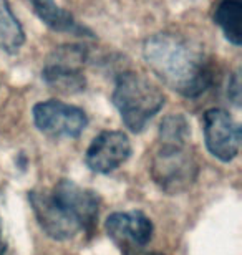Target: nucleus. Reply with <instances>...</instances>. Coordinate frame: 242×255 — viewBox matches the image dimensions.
Listing matches in <instances>:
<instances>
[{
    "label": "nucleus",
    "instance_id": "3",
    "mask_svg": "<svg viewBox=\"0 0 242 255\" xmlns=\"http://www.w3.org/2000/svg\"><path fill=\"white\" fill-rule=\"evenodd\" d=\"M111 101L123 123L133 132H141L164 106L163 91L135 71H125L116 78Z\"/></svg>",
    "mask_w": 242,
    "mask_h": 255
},
{
    "label": "nucleus",
    "instance_id": "6",
    "mask_svg": "<svg viewBox=\"0 0 242 255\" xmlns=\"http://www.w3.org/2000/svg\"><path fill=\"white\" fill-rule=\"evenodd\" d=\"M32 115L38 131L50 137H78L88 125L83 110L58 100L40 101L33 106Z\"/></svg>",
    "mask_w": 242,
    "mask_h": 255
},
{
    "label": "nucleus",
    "instance_id": "4",
    "mask_svg": "<svg viewBox=\"0 0 242 255\" xmlns=\"http://www.w3.org/2000/svg\"><path fill=\"white\" fill-rule=\"evenodd\" d=\"M199 174V162L189 142H163L151 161V176L159 189L181 194L191 187Z\"/></svg>",
    "mask_w": 242,
    "mask_h": 255
},
{
    "label": "nucleus",
    "instance_id": "13",
    "mask_svg": "<svg viewBox=\"0 0 242 255\" xmlns=\"http://www.w3.org/2000/svg\"><path fill=\"white\" fill-rule=\"evenodd\" d=\"M191 126L183 115H171L163 120L159 126V141L163 142H189Z\"/></svg>",
    "mask_w": 242,
    "mask_h": 255
},
{
    "label": "nucleus",
    "instance_id": "1",
    "mask_svg": "<svg viewBox=\"0 0 242 255\" xmlns=\"http://www.w3.org/2000/svg\"><path fill=\"white\" fill-rule=\"evenodd\" d=\"M143 58L168 88L184 98H198L214 83L213 62L183 35L163 32L146 38Z\"/></svg>",
    "mask_w": 242,
    "mask_h": 255
},
{
    "label": "nucleus",
    "instance_id": "2",
    "mask_svg": "<svg viewBox=\"0 0 242 255\" xmlns=\"http://www.w3.org/2000/svg\"><path fill=\"white\" fill-rule=\"evenodd\" d=\"M35 217L50 239L68 241L78 234L95 232L100 196L70 179H61L50 191L28 194Z\"/></svg>",
    "mask_w": 242,
    "mask_h": 255
},
{
    "label": "nucleus",
    "instance_id": "7",
    "mask_svg": "<svg viewBox=\"0 0 242 255\" xmlns=\"http://www.w3.org/2000/svg\"><path fill=\"white\" fill-rule=\"evenodd\" d=\"M203 131L206 147L219 161L229 162L239 154L241 128L226 110L211 108L206 111Z\"/></svg>",
    "mask_w": 242,
    "mask_h": 255
},
{
    "label": "nucleus",
    "instance_id": "8",
    "mask_svg": "<svg viewBox=\"0 0 242 255\" xmlns=\"http://www.w3.org/2000/svg\"><path fill=\"white\" fill-rule=\"evenodd\" d=\"M105 229L111 241L121 249L123 255L145 251L154 232L151 219L141 211L111 214L106 219Z\"/></svg>",
    "mask_w": 242,
    "mask_h": 255
},
{
    "label": "nucleus",
    "instance_id": "14",
    "mask_svg": "<svg viewBox=\"0 0 242 255\" xmlns=\"http://www.w3.org/2000/svg\"><path fill=\"white\" fill-rule=\"evenodd\" d=\"M228 96L236 106H239L241 101V81H239V73H234L233 78L229 80V88H228Z\"/></svg>",
    "mask_w": 242,
    "mask_h": 255
},
{
    "label": "nucleus",
    "instance_id": "10",
    "mask_svg": "<svg viewBox=\"0 0 242 255\" xmlns=\"http://www.w3.org/2000/svg\"><path fill=\"white\" fill-rule=\"evenodd\" d=\"M35 15L55 32L70 33L81 38H93V32L76 22L68 10L60 7L55 0H28Z\"/></svg>",
    "mask_w": 242,
    "mask_h": 255
},
{
    "label": "nucleus",
    "instance_id": "5",
    "mask_svg": "<svg viewBox=\"0 0 242 255\" xmlns=\"http://www.w3.org/2000/svg\"><path fill=\"white\" fill-rule=\"evenodd\" d=\"M86 50L80 45H63L53 50L42 70V78L51 90L63 95H75L85 90L86 78L83 63Z\"/></svg>",
    "mask_w": 242,
    "mask_h": 255
},
{
    "label": "nucleus",
    "instance_id": "12",
    "mask_svg": "<svg viewBox=\"0 0 242 255\" xmlns=\"http://www.w3.org/2000/svg\"><path fill=\"white\" fill-rule=\"evenodd\" d=\"M25 43V32L7 0H0V50L17 53Z\"/></svg>",
    "mask_w": 242,
    "mask_h": 255
},
{
    "label": "nucleus",
    "instance_id": "11",
    "mask_svg": "<svg viewBox=\"0 0 242 255\" xmlns=\"http://www.w3.org/2000/svg\"><path fill=\"white\" fill-rule=\"evenodd\" d=\"M213 20L234 47H241L242 0H218L213 7Z\"/></svg>",
    "mask_w": 242,
    "mask_h": 255
},
{
    "label": "nucleus",
    "instance_id": "15",
    "mask_svg": "<svg viewBox=\"0 0 242 255\" xmlns=\"http://www.w3.org/2000/svg\"><path fill=\"white\" fill-rule=\"evenodd\" d=\"M5 239H3V227H2V219H0V255H5Z\"/></svg>",
    "mask_w": 242,
    "mask_h": 255
},
{
    "label": "nucleus",
    "instance_id": "9",
    "mask_svg": "<svg viewBox=\"0 0 242 255\" xmlns=\"http://www.w3.org/2000/svg\"><path fill=\"white\" fill-rule=\"evenodd\" d=\"M131 156V141L123 131L100 132L86 149L85 162L93 172L108 174Z\"/></svg>",
    "mask_w": 242,
    "mask_h": 255
},
{
    "label": "nucleus",
    "instance_id": "16",
    "mask_svg": "<svg viewBox=\"0 0 242 255\" xmlns=\"http://www.w3.org/2000/svg\"><path fill=\"white\" fill-rule=\"evenodd\" d=\"M128 255H163V254H159V252H145V251H138V252H131V254H128Z\"/></svg>",
    "mask_w": 242,
    "mask_h": 255
}]
</instances>
